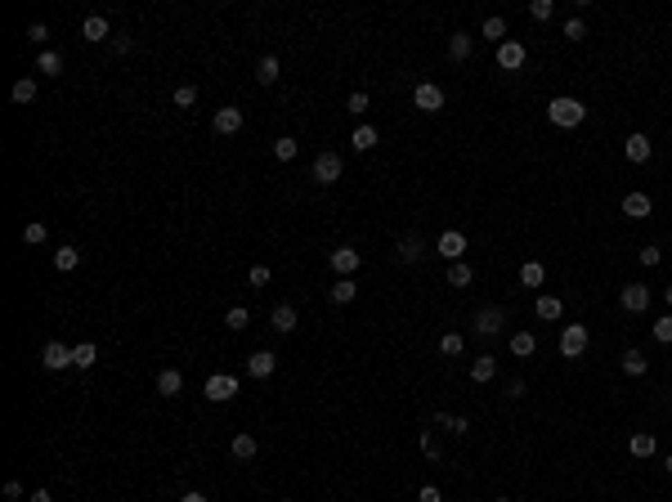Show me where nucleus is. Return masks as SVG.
Listing matches in <instances>:
<instances>
[{
    "label": "nucleus",
    "mask_w": 672,
    "mask_h": 502,
    "mask_svg": "<svg viewBox=\"0 0 672 502\" xmlns=\"http://www.w3.org/2000/svg\"><path fill=\"white\" fill-rule=\"evenodd\" d=\"M547 117H552V126H561V130H574V126H583V117H588V108H583L579 99H570V94H561V99H552V103H547Z\"/></svg>",
    "instance_id": "1"
},
{
    "label": "nucleus",
    "mask_w": 672,
    "mask_h": 502,
    "mask_svg": "<svg viewBox=\"0 0 672 502\" xmlns=\"http://www.w3.org/2000/svg\"><path fill=\"white\" fill-rule=\"evenodd\" d=\"M233 395H238V377L233 373H211L206 377V400L211 404H229Z\"/></svg>",
    "instance_id": "2"
},
{
    "label": "nucleus",
    "mask_w": 672,
    "mask_h": 502,
    "mask_svg": "<svg viewBox=\"0 0 672 502\" xmlns=\"http://www.w3.org/2000/svg\"><path fill=\"white\" fill-rule=\"evenodd\" d=\"M588 341H592V332H588L583 323H565V332H561V355H565V359H583Z\"/></svg>",
    "instance_id": "3"
},
{
    "label": "nucleus",
    "mask_w": 672,
    "mask_h": 502,
    "mask_svg": "<svg viewBox=\"0 0 672 502\" xmlns=\"http://www.w3.org/2000/svg\"><path fill=\"white\" fill-rule=\"evenodd\" d=\"M340 170H345L340 153H318V157H314V184H336Z\"/></svg>",
    "instance_id": "4"
},
{
    "label": "nucleus",
    "mask_w": 672,
    "mask_h": 502,
    "mask_svg": "<svg viewBox=\"0 0 672 502\" xmlns=\"http://www.w3.org/2000/svg\"><path fill=\"white\" fill-rule=\"evenodd\" d=\"M41 364L50 368V373H63V368H72V346H63V341H50V346L41 350Z\"/></svg>",
    "instance_id": "5"
},
{
    "label": "nucleus",
    "mask_w": 672,
    "mask_h": 502,
    "mask_svg": "<svg viewBox=\"0 0 672 502\" xmlns=\"http://www.w3.org/2000/svg\"><path fill=\"white\" fill-rule=\"evenodd\" d=\"M412 103H417L421 112H439V108H444V90H439L435 81H421L417 90H412Z\"/></svg>",
    "instance_id": "6"
},
{
    "label": "nucleus",
    "mask_w": 672,
    "mask_h": 502,
    "mask_svg": "<svg viewBox=\"0 0 672 502\" xmlns=\"http://www.w3.org/2000/svg\"><path fill=\"white\" fill-rule=\"evenodd\" d=\"M619 305L628 310V314H646V305H650V292L641 287V283H628V287L619 292Z\"/></svg>",
    "instance_id": "7"
},
{
    "label": "nucleus",
    "mask_w": 672,
    "mask_h": 502,
    "mask_svg": "<svg viewBox=\"0 0 672 502\" xmlns=\"http://www.w3.org/2000/svg\"><path fill=\"white\" fill-rule=\"evenodd\" d=\"M525 59H529V54H525V45H520V41H502V45H498V68H502V72L525 68Z\"/></svg>",
    "instance_id": "8"
},
{
    "label": "nucleus",
    "mask_w": 672,
    "mask_h": 502,
    "mask_svg": "<svg viewBox=\"0 0 672 502\" xmlns=\"http://www.w3.org/2000/svg\"><path fill=\"white\" fill-rule=\"evenodd\" d=\"M358 265H363V256H358L354 247H336V251H332V269L340 274V278H354Z\"/></svg>",
    "instance_id": "9"
},
{
    "label": "nucleus",
    "mask_w": 672,
    "mask_h": 502,
    "mask_svg": "<svg viewBox=\"0 0 672 502\" xmlns=\"http://www.w3.org/2000/svg\"><path fill=\"white\" fill-rule=\"evenodd\" d=\"M650 211H655V202H650V193H628L623 197V215H632V220H650Z\"/></svg>",
    "instance_id": "10"
},
{
    "label": "nucleus",
    "mask_w": 672,
    "mask_h": 502,
    "mask_svg": "<svg viewBox=\"0 0 672 502\" xmlns=\"http://www.w3.org/2000/svg\"><path fill=\"white\" fill-rule=\"evenodd\" d=\"M273 368H278V355H269V350H255V355L247 359V373L255 377V382H264V377H273Z\"/></svg>",
    "instance_id": "11"
},
{
    "label": "nucleus",
    "mask_w": 672,
    "mask_h": 502,
    "mask_svg": "<svg viewBox=\"0 0 672 502\" xmlns=\"http://www.w3.org/2000/svg\"><path fill=\"white\" fill-rule=\"evenodd\" d=\"M462 251H466V233H457V229H448V233H439V256L444 260H462Z\"/></svg>",
    "instance_id": "12"
},
{
    "label": "nucleus",
    "mask_w": 672,
    "mask_h": 502,
    "mask_svg": "<svg viewBox=\"0 0 672 502\" xmlns=\"http://www.w3.org/2000/svg\"><path fill=\"white\" fill-rule=\"evenodd\" d=\"M650 153H655V148H650V139L646 135H628L623 139V157H628V162H650Z\"/></svg>",
    "instance_id": "13"
},
{
    "label": "nucleus",
    "mask_w": 672,
    "mask_h": 502,
    "mask_svg": "<svg viewBox=\"0 0 672 502\" xmlns=\"http://www.w3.org/2000/svg\"><path fill=\"white\" fill-rule=\"evenodd\" d=\"M179 391H184V373H179V368H162V373H157V395L175 400Z\"/></svg>",
    "instance_id": "14"
},
{
    "label": "nucleus",
    "mask_w": 672,
    "mask_h": 502,
    "mask_svg": "<svg viewBox=\"0 0 672 502\" xmlns=\"http://www.w3.org/2000/svg\"><path fill=\"white\" fill-rule=\"evenodd\" d=\"M502 323H507V314H502L498 305H493V310H480V314H475V337H493Z\"/></svg>",
    "instance_id": "15"
},
{
    "label": "nucleus",
    "mask_w": 672,
    "mask_h": 502,
    "mask_svg": "<svg viewBox=\"0 0 672 502\" xmlns=\"http://www.w3.org/2000/svg\"><path fill=\"white\" fill-rule=\"evenodd\" d=\"M215 130H220V135H238V130H242V108H233V103L220 108V112H215Z\"/></svg>",
    "instance_id": "16"
},
{
    "label": "nucleus",
    "mask_w": 672,
    "mask_h": 502,
    "mask_svg": "<svg viewBox=\"0 0 672 502\" xmlns=\"http://www.w3.org/2000/svg\"><path fill=\"white\" fill-rule=\"evenodd\" d=\"M655 449H659V440L650 431H637L628 440V453H632V458H655Z\"/></svg>",
    "instance_id": "17"
},
{
    "label": "nucleus",
    "mask_w": 672,
    "mask_h": 502,
    "mask_svg": "<svg viewBox=\"0 0 672 502\" xmlns=\"http://www.w3.org/2000/svg\"><path fill=\"white\" fill-rule=\"evenodd\" d=\"M108 32H112V27H108V18H103V14H90L81 23V36H85V41H108Z\"/></svg>",
    "instance_id": "18"
},
{
    "label": "nucleus",
    "mask_w": 672,
    "mask_h": 502,
    "mask_svg": "<svg viewBox=\"0 0 672 502\" xmlns=\"http://www.w3.org/2000/svg\"><path fill=\"white\" fill-rule=\"evenodd\" d=\"M619 368L628 377H646V368H650V359L641 355V350H623V359H619Z\"/></svg>",
    "instance_id": "19"
},
{
    "label": "nucleus",
    "mask_w": 672,
    "mask_h": 502,
    "mask_svg": "<svg viewBox=\"0 0 672 502\" xmlns=\"http://www.w3.org/2000/svg\"><path fill=\"white\" fill-rule=\"evenodd\" d=\"M376 139H381V135H376V126H358L354 135H349V148H354V153H372Z\"/></svg>",
    "instance_id": "20"
},
{
    "label": "nucleus",
    "mask_w": 672,
    "mask_h": 502,
    "mask_svg": "<svg viewBox=\"0 0 672 502\" xmlns=\"http://www.w3.org/2000/svg\"><path fill=\"white\" fill-rule=\"evenodd\" d=\"M94 364H99V346H94V341L72 346V368H94Z\"/></svg>",
    "instance_id": "21"
},
{
    "label": "nucleus",
    "mask_w": 672,
    "mask_h": 502,
    "mask_svg": "<svg viewBox=\"0 0 672 502\" xmlns=\"http://www.w3.org/2000/svg\"><path fill=\"white\" fill-rule=\"evenodd\" d=\"M273 332H296V310L287 305V301H282V305H273Z\"/></svg>",
    "instance_id": "22"
},
{
    "label": "nucleus",
    "mask_w": 672,
    "mask_h": 502,
    "mask_svg": "<svg viewBox=\"0 0 672 502\" xmlns=\"http://www.w3.org/2000/svg\"><path fill=\"white\" fill-rule=\"evenodd\" d=\"M511 355H516V359H534L538 355V337L534 332H516V337H511Z\"/></svg>",
    "instance_id": "23"
},
{
    "label": "nucleus",
    "mask_w": 672,
    "mask_h": 502,
    "mask_svg": "<svg viewBox=\"0 0 672 502\" xmlns=\"http://www.w3.org/2000/svg\"><path fill=\"white\" fill-rule=\"evenodd\" d=\"M498 377V359L493 355H480L475 364H471V382H493Z\"/></svg>",
    "instance_id": "24"
},
{
    "label": "nucleus",
    "mask_w": 672,
    "mask_h": 502,
    "mask_svg": "<svg viewBox=\"0 0 672 502\" xmlns=\"http://www.w3.org/2000/svg\"><path fill=\"white\" fill-rule=\"evenodd\" d=\"M520 283H525V287H543V283H547V269L538 260H525V265H520Z\"/></svg>",
    "instance_id": "25"
},
{
    "label": "nucleus",
    "mask_w": 672,
    "mask_h": 502,
    "mask_svg": "<svg viewBox=\"0 0 672 502\" xmlns=\"http://www.w3.org/2000/svg\"><path fill=\"white\" fill-rule=\"evenodd\" d=\"M480 36L493 41V45H502L507 41V18H484V23H480Z\"/></svg>",
    "instance_id": "26"
},
{
    "label": "nucleus",
    "mask_w": 672,
    "mask_h": 502,
    "mask_svg": "<svg viewBox=\"0 0 672 502\" xmlns=\"http://www.w3.org/2000/svg\"><path fill=\"white\" fill-rule=\"evenodd\" d=\"M471 278H475V269H471L466 260H453L448 265V287H471Z\"/></svg>",
    "instance_id": "27"
},
{
    "label": "nucleus",
    "mask_w": 672,
    "mask_h": 502,
    "mask_svg": "<svg viewBox=\"0 0 672 502\" xmlns=\"http://www.w3.org/2000/svg\"><path fill=\"white\" fill-rule=\"evenodd\" d=\"M229 449H233V458H238V462H247V458H255V449H260V444H255V435L242 431V435H233Z\"/></svg>",
    "instance_id": "28"
},
{
    "label": "nucleus",
    "mask_w": 672,
    "mask_h": 502,
    "mask_svg": "<svg viewBox=\"0 0 672 502\" xmlns=\"http://www.w3.org/2000/svg\"><path fill=\"white\" fill-rule=\"evenodd\" d=\"M327 296L336 301V305H349V301L358 296V287H354V278H336L332 283V292H327Z\"/></svg>",
    "instance_id": "29"
},
{
    "label": "nucleus",
    "mask_w": 672,
    "mask_h": 502,
    "mask_svg": "<svg viewBox=\"0 0 672 502\" xmlns=\"http://www.w3.org/2000/svg\"><path fill=\"white\" fill-rule=\"evenodd\" d=\"M36 72H45V77H63V54L45 50L41 59H36Z\"/></svg>",
    "instance_id": "30"
},
{
    "label": "nucleus",
    "mask_w": 672,
    "mask_h": 502,
    "mask_svg": "<svg viewBox=\"0 0 672 502\" xmlns=\"http://www.w3.org/2000/svg\"><path fill=\"white\" fill-rule=\"evenodd\" d=\"M255 81H260V85H273V81H278V59H273V54H264V59L255 63Z\"/></svg>",
    "instance_id": "31"
},
{
    "label": "nucleus",
    "mask_w": 672,
    "mask_h": 502,
    "mask_svg": "<svg viewBox=\"0 0 672 502\" xmlns=\"http://www.w3.org/2000/svg\"><path fill=\"white\" fill-rule=\"evenodd\" d=\"M77 265H81V251L77 247H59V251H54V269H59V274L77 269Z\"/></svg>",
    "instance_id": "32"
},
{
    "label": "nucleus",
    "mask_w": 672,
    "mask_h": 502,
    "mask_svg": "<svg viewBox=\"0 0 672 502\" xmlns=\"http://www.w3.org/2000/svg\"><path fill=\"white\" fill-rule=\"evenodd\" d=\"M399 260L403 265H417L421 260V238H417V233H408V238L399 242Z\"/></svg>",
    "instance_id": "33"
},
{
    "label": "nucleus",
    "mask_w": 672,
    "mask_h": 502,
    "mask_svg": "<svg viewBox=\"0 0 672 502\" xmlns=\"http://www.w3.org/2000/svg\"><path fill=\"white\" fill-rule=\"evenodd\" d=\"M45 238H50V229H45L41 220H27V224H23V242H27V247H41Z\"/></svg>",
    "instance_id": "34"
},
{
    "label": "nucleus",
    "mask_w": 672,
    "mask_h": 502,
    "mask_svg": "<svg viewBox=\"0 0 672 502\" xmlns=\"http://www.w3.org/2000/svg\"><path fill=\"white\" fill-rule=\"evenodd\" d=\"M561 314H565L561 296H538V319H561Z\"/></svg>",
    "instance_id": "35"
},
{
    "label": "nucleus",
    "mask_w": 672,
    "mask_h": 502,
    "mask_svg": "<svg viewBox=\"0 0 672 502\" xmlns=\"http://www.w3.org/2000/svg\"><path fill=\"white\" fill-rule=\"evenodd\" d=\"M448 54H453V59H471V36L466 32H457V36H448Z\"/></svg>",
    "instance_id": "36"
},
{
    "label": "nucleus",
    "mask_w": 672,
    "mask_h": 502,
    "mask_svg": "<svg viewBox=\"0 0 672 502\" xmlns=\"http://www.w3.org/2000/svg\"><path fill=\"white\" fill-rule=\"evenodd\" d=\"M9 94H14V103H32V99H36V81H32V77L14 81V90H9Z\"/></svg>",
    "instance_id": "37"
},
{
    "label": "nucleus",
    "mask_w": 672,
    "mask_h": 502,
    "mask_svg": "<svg viewBox=\"0 0 672 502\" xmlns=\"http://www.w3.org/2000/svg\"><path fill=\"white\" fill-rule=\"evenodd\" d=\"M296 153H300V144H296V139H291V135H282L278 144H273V157H278V162H291V157H296Z\"/></svg>",
    "instance_id": "38"
},
{
    "label": "nucleus",
    "mask_w": 672,
    "mask_h": 502,
    "mask_svg": "<svg viewBox=\"0 0 672 502\" xmlns=\"http://www.w3.org/2000/svg\"><path fill=\"white\" fill-rule=\"evenodd\" d=\"M247 323H251V314H247V310H242V305H233L229 314H224V328H233V332H242V328H247Z\"/></svg>",
    "instance_id": "39"
},
{
    "label": "nucleus",
    "mask_w": 672,
    "mask_h": 502,
    "mask_svg": "<svg viewBox=\"0 0 672 502\" xmlns=\"http://www.w3.org/2000/svg\"><path fill=\"white\" fill-rule=\"evenodd\" d=\"M462 346H466V337H462V332H444L439 337V350H444V355H462Z\"/></svg>",
    "instance_id": "40"
},
{
    "label": "nucleus",
    "mask_w": 672,
    "mask_h": 502,
    "mask_svg": "<svg viewBox=\"0 0 672 502\" xmlns=\"http://www.w3.org/2000/svg\"><path fill=\"white\" fill-rule=\"evenodd\" d=\"M655 341H659V346H672V314L655 319Z\"/></svg>",
    "instance_id": "41"
},
{
    "label": "nucleus",
    "mask_w": 672,
    "mask_h": 502,
    "mask_svg": "<svg viewBox=\"0 0 672 502\" xmlns=\"http://www.w3.org/2000/svg\"><path fill=\"white\" fill-rule=\"evenodd\" d=\"M529 14H534L538 23H547V18L556 14V5H552V0H529Z\"/></svg>",
    "instance_id": "42"
},
{
    "label": "nucleus",
    "mask_w": 672,
    "mask_h": 502,
    "mask_svg": "<svg viewBox=\"0 0 672 502\" xmlns=\"http://www.w3.org/2000/svg\"><path fill=\"white\" fill-rule=\"evenodd\" d=\"M197 103V85H179L175 90V108H193Z\"/></svg>",
    "instance_id": "43"
},
{
    "label": "nucleus",
    "mask_w": 672,
    "mask_h": 502,
    "mask_svg": "<svg viewBox=\"0 0 672 502\" xmlns=\"http://www.w3.org/2000/svg\"><path fill=\"white\" fill-rule=\"evenodd\" d=\"M435 422H439V426H448L453 435H466V418H448V413H435Z\"/></svg>",
    "instance_id": "44"
},
{
    "label": "nucleus",
    "mask_w": 672,
    "mask_h": 502,
    "mask_svg": "<svg viewBox=\"0 0 672 502\" xmlns=\"http://www.w3.org/2000/svg\"><path fill=\"white\" fill-rule=\"evenodd\" d=\"M583 36H588V27H583L579 18H570V23H565V41H583Z\"/></svg>",
    "instance_id": "45"
},
{
    "label": "nucleus",
    "mask_w": 672,
    "mask_h": 502,
    "mask_svg": "<svg viewBox=\"0 0 672 502\" xmlns=\"http://www.w3.org/2000/svg\"><path fill=\"white\" fill-rule=\"evenodd\" d=\"M349 112H354V117H363V112H367V94H363V90L349 94Z\"/></svg>",
    "instance_id": "46"
},
{
    "label": "nucleus",
    "mask_w": 672,
    "mask_h": 502,
    "mask_svg": "<svg viewBox=\"0 0 672 502\" xmlns=\"http://www.w3.org/2000/svg\"><path fill=\"white\" fill-rule=\"evenodd\" d=\"M659 260H664V251H659V247H641V265H646V269H655Z\"/></svg>",
    "instance_id": "47"
},
{
    "label": "nucleus",
    "mask_w": 672,
    "mask_h": 502,
    "mask_svg": "<svg viewBox=\"0 0 672 502\" xmlns=\"http://www.w3.org/2000/svg\"><path fill=\"white\" fill-rule=\"evenodd\" d=\"M27 41L45 45V41H50V27H45V23H32V32H27Z\"/></svg>",
    "instance_id": "48"
},
{
    "label": "nucleus",
    "mask_w": 672,
    "mask_h": 502,
    "mask_svg": "<svg viewBox=\"0 0 672 502\" xmlns=\"http://www.w3.org/2000/svg\"><path fill=\"white\" fill-rule=\"evenodd\" d=\"M421 453H426V458H439V444H435L426 431H421Z\"/></svg>",
    "instance_id": "49"
},
{
    "label": "nucleus",
    "mask_w": 672,
    "mask_h": 502,
    "mask_svg": "<svg viewBox=\"0 0 672 502\" xmlns=\"http://www.w3.org/2000/svg\"><path fill=\"white\" fill-rule=\"evenodd\" d=\"M264 283H269V269H264V265H255V269H251V287H264Z\"/></svg>",
    "instance_id": "50"
},
{
    "label": "nucleus",
    "mask_w": 672,
    "mask_h": 502,
    "mask_svg": "<svg viewBox=\"0 0 672 502\" xmlns=\"http://www.w3.org/2000/svg\"><path fill=\"white\" fill-rule=\"evenodd\" d=\"M130 45H135L130 36H112V50H117V54H130Z\"/></svg>",
    "instance_id": "51"
},
{
    "label": "nucleus",
    "mask_w": 672,
    "mask_h": 502,
    "mask_svg": "<svg viewBox=\"0 0 672 502\" xmlns=\"http://www.w3.org/2000/svg\"><path fill=\"white\" fill-rule=\"evenodd\" d=\"M421 502H444V498H439V489H435V485H426L421 489Z\"/></svg>",
    "instance_id": "52"
},
{
    "label": "nucleus",
    "mask_w": 672,
    "mask_h": 502,
    "mask_svg": "<svg viewBox=\"0 0 672 502\" xmlns=\"http://www.w3.org/2000/svg\"><path fill=\"white\" fill-rule=\"evenodd\" d=\"M27 502H54V498H50V489H36V494L27 498Z\"/></svg>",
    "instance_id": "53"
},
{
    "label": "nucleus",
    "mask_w": 672,
    "mask_h": 502,
    "mask_svg": "<svg viewBox=\"0 0 672 502\" xmlns=\"http://www.w3.org/2000/svg\"><path fill=\"white\" fill-rule=\"evenodd\" d=\"M179 502H206V494H197V489H188V494L179 498Z\"/></svg>",
    "instance_id": "54"
},
{
    "label": "nucleus",
    "mask_w": 672,
    "mask_h": 502,
    "mask_svg": "<svg viewBox=\"0 0 672 502\" xmlns=\"http://www.w3.org/2000/svg\"><path fill=\"white\" fill-rule=\"evenodd\" d=\"M664 467H668V476H672V453H668V462H664Z\"/></svg>",
    "instance_id": "55"
},
{
    "label": "nucleus",
    "mask_w": 672,
    "mask_h": 502,
    "mask_svg": "<svg viewBox=\"0 0 672 502\" xmlns=\"http://www.w3.org/2000/svg\"><path fill=\"white\" fill-rule=\"evenodd\" d=\"M664 296H668V305H672V287H664Z\"/></svg>",
    "instance_id": "56"
},
{
    "label": "nucleus",
    "mask_w": 672,
    "mask_h": 502,
    "mask_svg": "<svg viewBox=\"0 0 672 502\" xmlns=\"http://www.w3.org/2000/svg\"><path fill=\"white\" fill-rule=\"evenodd\" d=\"M498 502H507V498H498Z\"/></svg>",
    "instance_id": "57"
}]
</instances>
